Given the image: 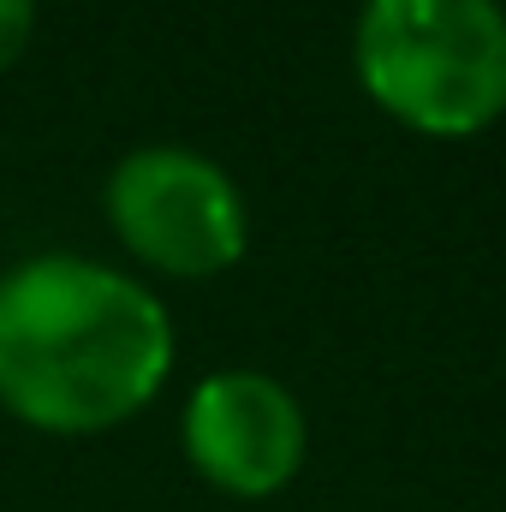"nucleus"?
Segmentation results:
<instances>
[{
    "label": "nucleus",
    "instance_id": "4",
    "mask_svg": "<svg viewBox=\"0 0 506 512\" xmlns=\"http://www.w3.org/2000/svg\"><path fill=\"white\" fill-rule=\"evenodd\" d=\"M179 441L209 489L233 501H268L304 471L310 423L286 382L262 370H215L191 387L179 411Z\"/></svg>",
    "mask_w": 506,
    "mask_h": 512
},
{
    "label": "nucleus",
    "instance_id": "1",
    "mask_svg": "<svg viewBox=\"0 0 506 512\" xmlns=\"http://www.w3.org/2000/svg\"><path fill=\"white\" fill-rule=\"evenodd\" d=\"M173 376V316L96 256L48 251L0 280V411L42 435H102Z\"/></svg>",
    "mask_w": 506,
    "mask_h": 512
},
{
    "label": "nucleus",
    "instance_id": "5",
    "mask_svg": "<svg viewBox=\"0 0 506 512\" xmlns=\"http://www.w3.org/2000/svg\"><path fill=\"white\" fill-rule=\"evenodd\" d=\"M36 30V0H0V72L18 66V54L30 48Z\"/></svg>",
    "mask_w": 506,
    "mask_h": 512
},
{
    "label": "nucleus",
    "instance_id": "2",
    "mask_svg": "<svg viewBox=\"0 0 506 512\" xmlns=\"http://www.w3.org/2000/svg\"><path fill=\"white\" fill-rule=\"evenodd\" d=\"M364 96L393 126L459 143L506 114L501 0H364L352 24Z\"/></svg>",
    "mask_w": 506,
    "mask_h": 512
},
{
    "label": "nucleus",
    "instance_id": "3",
    "mask_svg": "<svg viewBox=\"0 0 506 512\" xmlns=\"http://www.w3.org/2000/svg\"><path fill=\"white\" fill-rule=\"evenodd\" d=\"M108 227L143 268L173 280L227 274L251 245L245 191L221 161L185 143H137L114 161L102 191Z\"/></svg>",
    "mask_w": 506,
    "mask_h": 512
}]
</instances>
